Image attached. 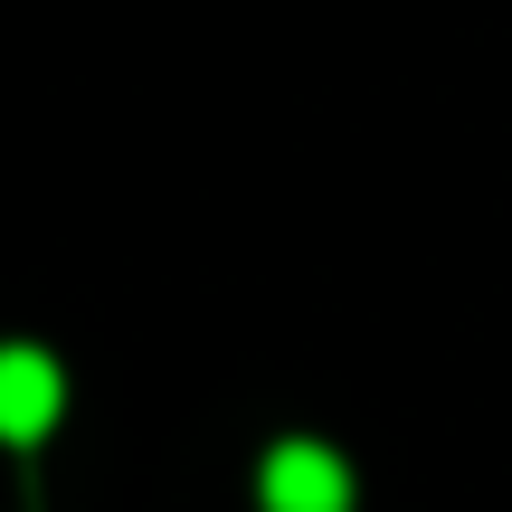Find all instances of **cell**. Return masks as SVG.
<instances>
[{
  "label": "cell",
  "instance_id": "6da1fadb",
  "mask_svg": "<svg viewBox=\"0 0 512 512\" xmlns=\"http://www.w3.org/2000/svg\"><path fill=\"white\" fill-rule=\"evenodd\" d=\"M57 408H67V370L48 351H29V342H0V437L38 446L57 427Z\"/></svg>",
  "mask_w": 512,
  "mask_h": 512
},
{
  "label": "cell",
  "instance_id": "7a4b0ae2",
  "mask_svg": "<svg viewBox=\"0 0 512 512\" xmlns=\"http://www.w3.org/2000/svg\"><path fill=\"white\" fill-rule=\"evenodd\" d=\"M256 494H266V512H351V465L332 456V446L294 437V446H275V456H266Z\"/></svg>",
  "mask_w": 512,
  "mask_h": 512
}]
</instances>
